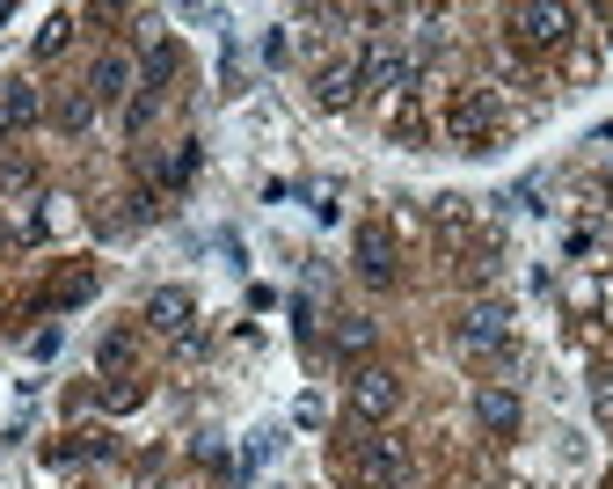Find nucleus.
Returning <instances> with one entry per match:
<instances>
[{"label":"nucleus","instance_id":"1","mask_svg":"<svg viewBox=\"0 0 613 489\" xmlns=\"http://www.w3.org/2000/svg\"><path fill=\"white\" fill-rule=\"evenodd\" d=\"M497 124H504V95H497V88H460L453 110H446V140L482 154V146L497 140Z\"/></svg>","mask_w":613,"mask_h":489},{"label":"nucleus","instance_id":"2","mask_svg":"<svg viewBox=\"0 0 613 489\" xmlns=\"http://www.w3.org/2000/svg\"><path fill=\"white\" fill-rule=\"evenodd\" d=\"M453 350L460 358H504L511 350V307L504 299H474L468 315L453 322Z\"/></svg>","mask_w":613,"mask_h":489},{"label":"nucleus","instance_id":"3","mask_svg":"<svg viewBox=\"0 0 613 489\" xmlns=\"http://www.w3.org/2000/svg\"><path fill=\"white\" fill-rule=\"evenodd\" d=\"M350 468L366 475V489H402L409 482V454H402V438H358L350 446Z\"/></svg>","mask_w":613,"mask_h":489},{"label":"nucleus","instance_id":"4","mask_svg":"<svg viewBox=\"0 0 613 489\" xmlns=\"http://www.w3.org/2000/svg\"><path fill=\"white\" fill-rule=\"evenodd\" d=\"M350 409H358V424H387L402 409V380L387 366H358L350 373Z\"/></svg>","mask_w":613,"mask_h":489},{"label":"nucleus","instance_id":"5","mask_svg":"<svg viewBox=\"0 0 613 489\" xmlns=\"http://www.w3.org/2000/svg\"><path fill=\"white\" fill-rule=\"evenodd\" d=\"M504 30L519 37L525 52H548V44H562V37H570V8H548V0H533V8H511Z\"/></svg>","mask_w":613,"mask_h":489},{"label":"nucleus","instance_id":"6","mask_svg":"<svg viewBox=\"0 0 613 489\" xmlns=\"http://www.w3.org/2000/svg\"><path fill=\"white\" fill-rule=\"evenodd\" d=\"M358 81H366V88H380V95H409V81H417V59H409V52H395V44H380V52H366V59H358Z\"/></svg>","mask_w":613,"mask_h":489},{"label":"nucleus","instance_id":"7","mask_svg":"<svg viewBox=\"0 0 613 489\" xmlns=\"http://www.w3.org/2000/svg\"><path fill=\"white\" fill-rule=\"evenodd\" d=\"M146 329L191 336V329H197V299L183 293V285H161V293H146Z\"/></svg>","mask_w":613,"mask_h":489},{"label":"nucleus","instance_id":"8","mask_svg":"<svg viewBox=\"0 0 613 489\" xmlns=\"http://www.w3.org/2000/svg\"><path fill=\"white\" fill-rule=\"evenodd\" d=\"M88 95H95V110H118L124 95H132V52H103V59H95Z\"/></svg>","mask_w":613,"mask_h":489},{"label":"nucleus","instance_id":"9","mask_svg":"<svg viewBox=\"0 0 613 489\" xmlns=\"http://www.w3.org/2000/svg\"><path fill=\"white\" fill-rule=\"evenodd\" d=\"M358 278L366 285H395V234L372 220V227H358Z\"/></svg>","mask_w":613,"mask_h":489},{"label":"nucleus","instance_id":"10","mask_svg":"<svg viewBox=\"0 0 613 489\" xmlns=\"http://www.w3.org/2000/svg\"><path fill=\"white\" fill-rule=\"evenodd\" d=\"M358 88H366L358 81V59H329V67L315 73V103L321 110H350L358 103Z\"/></svg>","mask_w":613,"mask_h":489},{"label":"nucleus","instance_id":"11","mask_svg":"<svg viewBox=\"0 0 613 489\" xmlns=\"http://www.w3.org/2000/svg\"><path fill=\"white\" fill-rule=\"evenodd\" d=\"M474 417H482V431H497V438H511L519 431V395L511 387H474Z\"/></svg>","mask_w":613,"mask_h":489},{"label":"nucleus","instance_id":"12","mask_svg":"<svg viewBox=\"0 0 613 489\" xmlns=\"http://www.w3.org/2000/svg\"><path fill=\"white\" fill-rule=\"evenodd\" d=\"M329 344H336V358H366V350H372V322L366 315H344Z\"/></svg>","mask_w":613,"mask_h":489},{"label":"nucleus","instance_id":"13","mask_svg":"<svg viewBox=\"0 0 613 489\" xmlns=\"http://www.w3.org/2000/svg\"><path fill=\"white\" fill-rule=\"evenodd\" d=\"M37 110H44V103H37V88H8V103H0V118H8V132H16V124H37Z\"/></svg>","mask_w":613,"mask_h":489},{"label":"nucleus","instance_id":"14","mask_svg":"<svg viewBox=\"0 0 613 489\" xmlns=\"http://www.w3.org/2000/svg\"><path fill=\"white\" fill-rule=\"evenodd\" d=\"M88 293H95V271H73V278H59V293H52V315H67V307H81Z\"/></svg>","mask_w":613,"mask_h":489},{"label":"nucleus","instance_id":"15","mask_svg":"<svg viewBox=\"0 0 613 489\" xmlns=\"http://www.w3.org/2000/svg\"><path fill=\"white\" fill-rule=\"evenodd\" d=\"M95 366H103V373H118V380H124V373H132V336H103V350H95Z\"/></svg>","mask_w":613,"mask_h":489},{"label":"nucleus","instance_id":"16","mask_svg":"<svg viewBox=\"0 0 613 489\" xmlns=\"http://www.w3.org/2000/svg\"><path fill=\"white\" fill-rule=\"evenodd\" d=\"M52 118H59V132H88V118H95V95L81 88V95H67V103H59Z\"/></svg>","mask_w":613,"mask_h":489},{"label":"nucleus","instance_id":"17","mask_svg":"<svg viewBox=\"0 0 613 489\" xmlns=\"http://www.w3.org/2000/svg\"><path fill=\"white\" fill-rule=\"evenodd\" d=\"M67 37H73V16H52V22H44V30H37V59L67 52Z\"/></svg>","mask_w":613,"mask_h":489},{"label":"nucleus","instance_id":"18","mask_svg":"<svg viewBox=\"0 0 613 489\" xmlns=\"http://www.w3.org/2000/svg\"><path fill=\"white\" fill-rule=\"evenodd\" d=\"M140 403H146V387L132 380V373H124V380H110V387H103V409H140Z\"/></svg>","mask_w":613,"mask_h":489},{"label":"nucleus","instance_id":"19","mask_svg":"<svg viewBox=\"0 0 613 489\" xmlns=\"http://www.w3.org/2000/svg\"><path fill=\"white\" fill-rule=\"evenodd\" d=\"M592 409H599V424H613V366L592 373Z\"/></svg>","mask_w":613,"mask_h":489},{"label":"nucleus","instance_id":"20","mask_svg":"<svg viewBox=\"0 0 613 489\" xmlns=\"http://www.w3.org/2000/svg\"><path fill=\"white\" fill-rule=\"evenodd\" d=\"M191 175H197V146H183V154L168 161V183H191Z\"/></svg>","mask_w":613,"mask_h":489},{"label":"nucleus","instance_id":"21","mask_svg":"<svg viewBox=\"0 0 613 489\" xmlns=\"http://www.w3.org/2000/svg\"><path fill=\"white\" fill-rule=\"evenodd\" d=\"M0 22H8V0H0Z\"/></svg>","mask_w":613,"mask_h":489},{"label":"nucleus","instance_id":"22","mask_svg":"<svg viewBox=\"0 0 613 489\" xmlns=\"http://www.w3.org/2000/svg\"><path fill=\"white\" fill-rule=\"evenodd\" d=\"M0 140H8V118H0Z\"/></svg>","mask_w":613,"mask_h":489},{"label":"nucleus","instance_id":"23","mask_svg":"<svg viewBox=\"0 0 613 489\" xmlns=\"http://www.w3.org/2000/svg\"><path fill=\"white\" fill-rule=\"evenodd\" d=\"M0 248H8V227H0Z\"/></svg>","mask_w":613,"mask_h":489}]
</instances>
